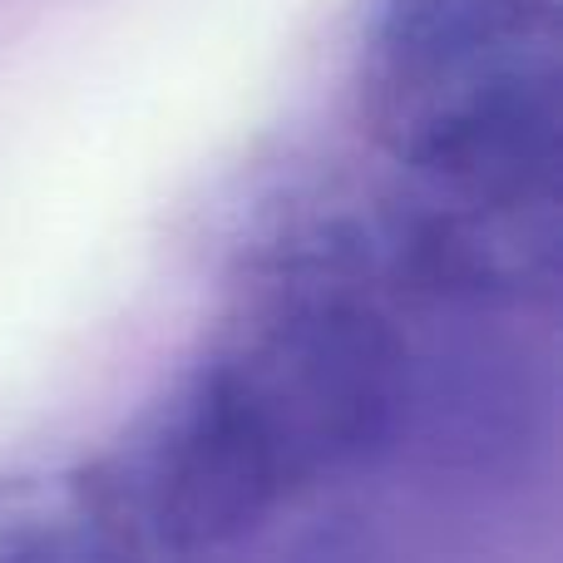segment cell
<instances>
[{
	"label": "cell",
	"instance_id": "cell-3",
	"mask_svg": "<svg viewBox=\"0 0 563 563\" xmlns=\"http://www.w3.org/2000/svg\"><path fill=\"white\" fill-rule=\"evenodd\" d=\"M0 563H148L104 470L0 475Z\"/></svg>",
	"mask_w": 563,
	"mask_h": 563
},
{
	"label": "cell",
	"instance_id": "cell-2",
	"mask_svg": "<svg viewBox=\"0 0 563 563\" xmlns=\"http://www.w3.org/2000/svg\"><path fill=\"white\" fill-rule=\"evenodd\" d=\"M356 119L400 178L455 194L559 198V5L376 0L356 55Z\"/></svg>",
	"mask_w": 563,
	"mask_h": 563
},
{
	"label": "cell",
	"instance_id": "cell-1",
	"mask_svg": "<svg viewBox=\"0 0 563 563\" xmlns=\"http://www.w3.org/2000/svg\"><path fill=\"white\" fill-rule=\"evenodd\" d=\"M416 400L390 301L307 267H253L208 351L104 465L148 549H218L287 499L371 465Z\"/></svg>",
	"mask_w": 563,
	"mask_h": 563
}]
</instances>
